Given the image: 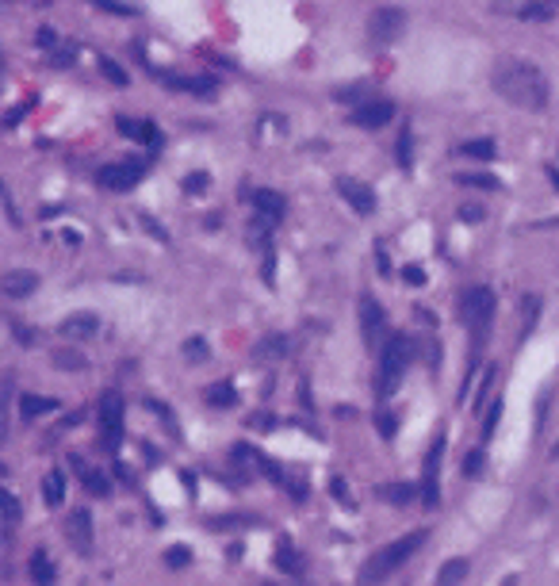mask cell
<instances>
[{
	"label": "cell",
	"mask_w": 559,
	"mask_h": 586,
	"mask_svg": "<svg viewBox=\"0 0 559 586\" xmlns=\"http://www.w3.org/2000/svg\"><path fill=\"white\" fill-rule=\"evenodd\" d=\"M490 89L506 103H514L521 111H533V115L548 111V100H552L548 77L529 58H498L490 65Z\"/></svg>",
	"instance_id": "1"
},
{
	"label": "cell",
	"mask_w": 559,
	"mask_h": 586,
	"mask_svg": "<svg viewBox=\"0 0 559 586\" xmlns=\"http://www.w3.org/2000/svg\"><path fill=\"white\" fill-rule=\"evenodd\" d=\"M414 361V342L406 334H391L383 342V353H380V376H376V395L387 399L395 391V383L402 380L406 364Z\"/></svg>",
	"instance_id": "2"
},
{
	"label": "cell",
	"mask_w": 559,
	"mask_h": 586,
	"mask_svg": "<svg viewBox=\"0 0 559 586\" xmlns=\"http://www.w3.org/2000/svg\"><path fill=\"white\" fill-rule=\"evenodd\" d=\"M456 315H460V322L471 329V342L479 349L482 337H487V329H490V318H495V291L490 288H468L460 295V303H456Z\"/></svg>",
	"instance_id": "3"
},
{
	"label": "cell",
	"mask_w": 559,
	"mask_h": 586,
	"mask_svg": "<svg viewBox=\"0 0 559 586\" xmlns=\"http://www.w3.org/2000/svg\"><path fill=\"white\" fill-rule=\"evenodd\" d=\"M422 541H425V533H410V536H402V541H395V544L380 548V552H376L372 560L360 567V582H380V579H387V575H391L395 567H402L414 552H418Z\"/></svg>",
	"instance_id": "4"
},
{
	"label": "cell",
	"mask_w": 559,
	"mask_h": 586,
	"mask_svg": "<svg viewBox=\"0 0 559 586\" xmlns=\"http://www.w3.org/2000/svg\"><path fill=\"white\" fill-rule=\"evenodd\" d=\"M123 395L119 391H103L100 395V441H103V449L108 452H115L119 449V441H123Z\"/></svg>",
	"instance_id": "5"
},
{
	"label": "cell",
	"mask_w": 559,
	"mask_h": 586,
	"mask_svg": "<svg viewBox=\"0 0 559 586\" xmlns=\"http://www.w3.org/2000/svg\"><path fill=\"white\" fill-rule=\"evenodd\" d=\"M402 31H406L402 8H380V12H372V20H368V39L376 46H391Z\"/></svg>",
	"instance_id": "6"
},
{
	"label": "cell",
	"mask_w": 559,
	"mask_h": 586,
	"mask_svg": "<svg viewBox=\"0 0 559 586\" xmlns=\"http://www.w3.org/2000/svg\"><path fill=\"white\" fill-rule=\"evenodd\" d=\"M360 334H364L368 349H383V342H387V315L372 295L360 299Z\"/></svg>",
	"instance_id": "7"
},
{
	"label": "cell",
	"mask_w": 559,
	"mask_h": 586,
	"mask_svg": "<svg viewBox=\"0 0 559 586\" xmlns=\"http://www.w3.org/2000/svg\"><path fill=\"white\" fill-rule=\"evenodd\" d=\"M142 176H146V162H119L100 169V184L111 188V192H130Z\"/></svg>",
	"instance_id": "8"
},
{
	"label": "cell",
	"mask_w": 559,
	"mask_h": 586,
	"mask_svg": "<svg viewBox=\"0 0 559 586\" xmlns=\"http://www.w3.org/2000/svg\"><path fill=\"white\" fill-rule=\"evenodd\" d=\"M391 119H395V103L391 100H364V103H356V108H353V123H356V127H364V130H380Z\"/></svg>",
	"instance_id": "9"
},
{
	"label": "cell",
	"mask_w": 559,
	"mask_h": 586,
	"mask_svg": "<svg viewBox=\"0 0 559 586\" xmlns=\"http://www.w3.org/2000/svg\"><path fill=\"white\" fill-rule=\"evenodd\" d=\"M441 460H444V437L433 441L429 456H425V490H422L425 506H437L441 502Z\"/></svg>",
	"instance_id": "10"
},
{
	"label": "cell",
	"mask_w": 559,
	"mask_h": 586,
	"mask_svg": "<svg viewBox=\"0 0 559 586\" xmlns=\"http://www.w3.org/2000/svg\"><path fill=\"white\" fill-rule=\"evenodd\" d=\"M337 192H341V200L353 207L356 215H372L376 211V192L368 184L353 181V176H337Z\"/></svg>",
	"instance_id": "11"
},
{
	"label": "cell",
	"mask_w": 559,
	"mask_h": 586,
	"mask_svg": "<svg viewBox=\"0 0 559 586\" xmlns=\"http://www.w3.org/2000/svg\"><path fill=\"white\" fill-rule=\"evenodd\" d=\"M65 533H69V544L77 548L81 556H89L92 552V514L89 509H73L69 514V525H65Z\"/></svg>",
	"instance_id": "12"
},
{
	"label": "cell",
	"mask_w": 559,
	"mask_h": 586,
	"mask_svg": "<svg viewBox=\"0 0 559 586\" xmlns=\"http://www.w3.org/2000/svg\"><path fill=\"white\" fill-rule=\"evenodd\" d=\"M157 81L165 89L192 92V96H215V77H184V73H157Z\"/></svg>",
	"instance_id": "13"
},
{
	"label": "cell",
	"mask_w": 559,
	"mask_h": 586,
	"mask_svg": "<svg viewBox=\"0 0 559 586\" xmlns=\"http://www.w3.org/2000/svg\"><path fill=\"white\" fill-rule=\"evenodd\" d=\"M35 288H39V272H31V269H12L0 276V291L12 299H27Z\"/></svg>",
	"instance_id": "14"
},
{
	"label": "cell",
	"mask_w": 559,
	"mask_h": 586,
	"mask_svg": "<svg viewBox=\"0 0 559 586\" xmlns=\"http://www.w3.org/2000/svg\"><path fill=\"white\" fill-rule=\"evenodd\" d=\"M115 127H119V135H127V138H135V142H146V146H161V130L154 127V123H146V119H127V115H119V119H115Z\"/></svg>",
	"instance_id": "15"
},
{
	"label": "cell",
	"mask_w": 559,
	"mask_h": 586,
	"mask_svg": "<svg viewBox=\"0 0 559 586\" xmlns=\"http://www.w3.org/2000/svg\"><path fill=\"white\" fill-rule=\"evenodd\" d=\"M253 207H257V215H264V219L280 222L283 211H288V200H283L280 192H272V188H257V192H253Z\"/></svg>",
	"instance_id": "16"
},
{
	"label": "cell",
	"mask_w": 559,
	"mask_h": 586,
	"mask_svg": "<svg viewBox=\"0 0 559 586\" xmlns=\"http://www.w3.org/2000/svg\"><path fill=\"white\" fill-rule=\"evenodd\" d=\"M272 560H276V567H280V571H288V575H303V571H307L303 556L295 552V544H291L288 536H280V541H276V552H272Z\"/></svg>",
	"instance_id": "17"
},
{
	"label": "cell",
	"mask_w": 559,
	"mask_h": 586,
	"mask_svg": "<svg viewBox=\"0 0 559 586\" xmlns=\"http://www.w3.org/2000/svg\"><path fill=\"white\" fill-rule=\"evenodd\" d=\"M100 329V318L96 315H89V310H81V315H69L62 322V334L65 337H92Z\"/></svg>",
	"instance_id": "18"
},
{
	"label": "cell",
	"mask_w": 559,
	"mask_h": 586,
	"mask_svg": "<svg viewBox=\"0 0 559 586\" xmlns=\"http://www.w3.org/2000/svg\"><path fill=\"white\" fill-rule=\"evenodd\" d=\"M376 495H380L383 502H391V506H410L414 498H418V487L414 483H383Z\"/></svg>",
	"instance_id": "19"
},
{
	"label": "cell",
	"mask_w": 559,
	"mask_h": 586,
	"mask_svg": "<svg viewBox=\"0 0 559 586\" xmlns=\"http://www.w3.org/2000/svg\"><path fill=\"white\" fill-rule=\"evenodd\" d=\"M288 349H291V342L283 334H269V337H261V342H257L253 353H257L261 361H280V356H288Z\"/></svg>",
	"instance_id": "20"
},
{
	"label": "cell",
	"mask_w": 559,
	"mask_h": 586,
	"mask_svg": "<svg viewBox=\"0 0 559 586\" xmlns=\"http://www.w3.org/2000/svg\"><path fill=\"white\" fill-rule=\"evenodd\" d=\"M16 522H20V502L8 490H0V544H4V536L12 533Z\"/></svg>",
	"instance_id": "21"
},
{
	"label": "cell",
	"mask_w": 559,
	"mask_h": 586,
	"mask_svg": "<svg viewBox=\"0 0 559 586\" xmlns=\"http://www.w3.org/2000/svg\"><path fill=\"white\" fill-rule=\"evenodd\" d=\"M498 154V142L495 138H471L460 146V157H475V162H490Z\"/></svg>",
	"instance_id": "22"
},
{
	"label": "cell",
	"mask_w": 559,
	"mask_h": 586,
	"mask_svg": "<svg viewBox=\"0 0 559 586\" xmlns=\"http://www.w3.org/2000/svg\"><path fill=\"white\" fill-rule=\"evenodd\" d=\"M50 410H58V399H43V395H23L20 399V414L27 422L39 418V414H50Z\"/></svg>",
	"instance_id": "23"
},
{
	"label": "cell",
	"mask_w": 559,
	"mask_h": 586,
	"mask_svg": "<svg viewBox=\"0 0 559 586\" xmlns=\"http://www.w3.org/2000/svg\"><path fill=\"white\" fill-rule=\"evenodd\" d=\"M73 468L81 471V483L89 487L92 495H108V490H111V483H108V479H103V471H92V468H84V460H81V456H73Z\"/></svg>",
	"instance_id": "24"
},
{
	"label": "cell",
	"mask_w": 559,
	"mask_h": 586,
	"mask_svg": "<svg viewBox=\"0 0 559 586\" xmlns=\"http://www.w3.org/2000/svg\"><path fill=\"white\" fill-rule=\"evenodd\" d=\"M43 498H46V506H62V498H65V475L62 471H46Z\"/></svg>",
	"instance_id": "25"
},
{
	"label": "cell",
	"mask_w": 559,
	"mask_h": 586,
	"mask_svg": "<svg viewBox=\"0 0 559 586\" xmlns=\"http://www.w3.org/2000/svg\"><path fill=\"white\" fill-rule=\"evenodd\" d=\"M334 100L341 103H364V100H372V84L368 81H356V84H345V89H334Z\"/></svg>",
	"instance_id": "26"
},
{
	"label": "cell",
	"mask_w": 559,
	"mask_h": 586,
	"mask_svg": "<svg viewBox=\"0 0 559 586\" xmlns=\"http://www.w3.org/2000/svg\"><path fill=\"white\" fill-rule=\"evenodd\" d=\"M555 4L552 0H533V4H521L517 8V20H552Z\"/></svg>",
	"instance_id": "27"
},
{
	"label": "cell",
	"mask_w": 559,
	"mask_h": 586,
	"mask_svg": "<svg viewBox=\"0 0 559 586\" xmlns=\"http://www.w3.org/2000/svg\"><path fill=\"white\" fill-rule=\"evenodd\" d=\"M456 181L463 184V188H479V192H498V176H490V173H460Z\"/></svg>",
	"instance_id": "28"
},
{
	"label": "cell",
	"mask_w": 559,
	"mask_h": 586,
	"mask_svg": "<svg viewBox=\"0 0 559 586\" xmlns=\"http://www.w3.org/2000/svg\"><path fill=\"white\" fill-rule=\"evenodd\" d=\"M207 402H211V406H234V402H238V391L222 380V383L207 387Z\"/></svg>",
	"instance_id": "29"
},
{
	"label": "cell",
	"mask_w": 559,
	"mask_h": 586,
	"mask_svg": "<svg viewBox=\"0 0 559 586\" xmlns=\"http://www.w3.org/2000/svg\"><path fill=\"white\" fill-rule=\"evenodd\" d=\"M395 154H399L402 169H414V135H410V127L399 130V146H395Z\"/></svg>",
	"instance_id": "30"
},
{
	"label": "cell",
	"mask_w": 559,
	"mask_h": 586,
	"mask_svg": "<svg viewBox=\"0 0 559 586\" xmlns=\"http://www.w3.org/2000/svg\"><path fill=\"white\" fill-rule=\"evenodd\" d=\"M100 73H103V77H108L111 84H119V89H127V84H130L127 69H123V65H119L115 58H100Z\"/></svg>",
	"instance_id": "31"
},
{
	"label": "cell",
	"mask_w": 559,
	"mask_h": 586,
	"mask_svg": "<svg viewBox=\"0 0 559 586\" xmlns=\"http://www.w3.org/2000/svg\"><path fill=\"white\" fill-rule=\"evenodd\" d=\"M31 579H39V582H50L54 579V563H50V556H46V552H35L31 556Z\"/></svg>",
	"instance_id": "32"
},
{
	"label": "cell",
	"mask_w": 559,
	"mask_h": 586,
	"mask_svg": "<svg viewBox=\"0 0 559 586\" xmlns=\"http://www.w3.org/2000/svg\"><path fill=\"white\" fill-rule=\"evenodd\" d=\"M192 563V548H184V544H173L165 552V567H173V571H184V567Z\"/></svg>",
	"instance_id": "33"
},
{
	"label": "cell",
	"mask_w": 559,
	"mask_h": 586,
	"mask_svg": "<svg viewBox=\"0 0 559 586\" xmlns=\"http://www.w3.org/2000/svg\"><path fill=\"white\" fill-rule=\"evenodd\" d=\"M54 364H58L62 372H81V368H84V356L73 353V349H58V353H54Z\"/></svg>",
	"instance_id": "34"
},
{
	"label": "cell",
	"mask_w": 559,
	"mask_h": 586,
	"mask_svg": "<svg viewBox=\"0 0 559 586\" xmlns=\"http://www.w3.org/2000/svg\"><path fill=\"white\" fill-rule=\"evenodd\" d=\"M463 575H468V560H448V563L441 567L437 582H444V586H448V582H460Z\"/></svg>",
	"instance_id": "35"
},
{
	"label": "cell",
	"mask_w": 559,
	"mask_h": 586,
	"mask_svg": "<svg viewBox=\"0 0 559 586\" xmlns=\"http://www.w3.org/2000/svg\"><path fill=\"white\" fill-rule=\"evenodd\" d=\"M92 4L103 8V12H111V16H123V20L138 12V8H135V4H127V0H92Z\"/></svg>",
	"instance_id": "36"
},
{
	"label": "cell",
	"mask_w": 559,
	"mask_h": 586,
	"mask_svg": "<svg viewBox=\"0 0 559 586\" xmlns=\"http://www.w3.org/2000/svg\"><path fill=\"white\" fill-rule=\"evenodd\" d=\"M376 429H380V437H395V429H399L395 414L391 410H380V414H376Z\"/></svg>",
	"instance_id": "37"
},
{
	"label": "cell",
	"mask_w": 559,
	"mask_h": 586,
	"mask_svg": "<svg viewBox=\"0 0 559 586\" xmlns=\"http://www.w3.org/2000/svg\"><path fill=\"white\" fill-rule=\"evenodd\" d=\"M184 356H188V361H207V342H203V337H188Z\"/></svg>",
	"instance_id": "38"
},
{
	"label": "cell",
	"mask_w": 559,
	"mask_h": 586,
	"mask_svg": "<svg viewBox=\"0 0 559 586\" xmlns=\"http://www.w3.org/2000/svg\"><path fill=\"white\" fill-rule=\"evenodd\" d=\"M73 62H77V46H62V50L54 46L50 50V65H73Z\"/></svg>",
	"instance_id": "39"
},
{
	"label": "cell",
	"mask_w": 559,
	"mask_h": 586,
	"mask_svg": "<svg viewBox=\"0 0 559 586\" xmlns=\"http://www.w3.org/2000/svg\"><path fill=\"white\" fill-rule=\"evenodd\" d=\"M482 468H487V456H482V452H471V456L463 460V471H468L471 479H479V475H482Z\"/></svg>",
	"instance_id": "40"
},
{
	"label": "cell",
	"mask_w": 559,
	"mask_h": 586,
	"mask_svg": "<svg viewBox=\"0 0 559 586\" xmlns=\"http://www.w3.org/2000/svg\"><path fill=\"white\" fill-rule=\"evenodd\" d=\"M498 422H502V399H498L495 406H490V418L482 422V441H490V433L498 429Z\"/></svg>",
	"instance_id": "41"
},
{
	"label": "cell",
	"mask_w": 559,
	"mask_h": 586,
	"mask_svg": "<svg viewBox=\"0 0 559 586\" xmlns=\"http://www.w3.org/2000/svg\"><path fill=\"white\" fill-rule=\"evenodd\" d=\"M207 184H211V176H207V173L184 176V192H207Z\"/></svg>",
	"instance_id": "42"
},
{
	"label": "cell",
	"mask_w": 559,
	"mask_h": 586,
	"mask_svg": "<svg viewBox=\"0 0 559 586\" xmlns=\"http://www.w3.org/2000/svg\"><path fill=\"white\" fill-rule=\"evenodd\" d=\"M329 490H334V498H341L349 509H356V502H353V495H349V483H345V479H334V483H329Z\"/></svg>",
	"instance_id": "43"
},
{
	"label": "cell",
	"mask_w": 559,
	"mask_h": 586,
	"mask_svg": "<svg viewBox=\"0 0 559 586\" xmlns=\"http://www.w3.org/2000/svg\"><path fill=\"white\" fill-rule=\"evenodd\" d=\"M138 219H142V226H146V230H149V234H154V238H157V242H169V234H165V230H161V222H157V219H149V215H138Z\"/></svg>",
	"instance_id": "44"
},
{
	"label": "cell",
	"mask_w": 559,
	"mask_h": 586,
	"mask_svg": "<svg viewBox=\"0 0 559 586\" xmlns=\"http://www.w3.org/2000/svg\"><path fill=\"white\" fill-rule=\"evenodd\" d=\"M460 219H463V222H479V219H482V207H479V203H463V207H460Z\"/></svg>",
	"instance_id": "45"
},
{
	"label": "cell",
	"mask_w": 559,
	"mask_h": 586,
	"mask_svg": "<svg viewBox=\"0 0 559 586\" xmlns=\"http://www.w3.org/2000/svg\"><path fill=\"white\" fill-rule=\"evenodd\" d=\"M402 280H406V283H414V288H422V283H425V272H422V269H414V264H406V269H402Z\"/></svg>",
	"instance_id": "46"
},
{
	"label": "cell",
	"mask_w": 559,
	"mask_h": 586,
	"mask_svg": "<svg viewBox=\"0 0 559 586\" xmlns=\"http://www.w3.org/2000/svg\"><path fill=\"white\" fill-rule=\"evenodd\" d=\"M39 46H43V50H54V46H58V35H54L50 27H43V31H39Z\"/></svg>",
	"instance_id": "47"
},
{
	"label": "cell",
	"mask_w": 559,
	"mask_h": 586,
	"mask_svg": "<svg viewBox=\"0 0 559 586\" xmlns=\"http://www.w3.org/2000/svg\"><path fill=\"white\" fill-rule=\"evenodd\" d=\"M12 334H16V337H20V342H23V345H35V334H31V329H27L23 322H12Z\"/></svg>",
	"instance_id": "48"
},
{
	"label": "cell",
	"mask_w": 559,
	"mask_h": 586,
	"mask_svg": "<svg viewBox=\"0 0 559 586\" xmlns=\"http://www.w3.org/2000/svg\"><path fill=\"white\" fill-rule=\"evenodd\" d=\"M548 181H552V184L559 188V169H555V165H548Z\"/></svg>",
	"instance_id": "49"
},
{
	"label": "cell",
	"mask_w": 559,
	"mask_h": 586,
	"mask_svg": "<svg viewBox=\"0 0 559 586\" xmlns=\"http://www.w3.org/2000/svg\"><path fill=\"white\" fill-rule=\"evenodd\" d=\"M552 4H555V8H559V0H552Z\"/></svg>",
	"instance_id": "50"
}]
</instances>
